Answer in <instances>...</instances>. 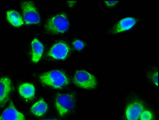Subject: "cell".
<instances>
[{
    "label": "cell",
    "instance_id": "1",
    "mask_svg": "<svg viewBox=\"0 0 159 120\" xmlns=\"http://www.w3.org/2000/svg\"><path fill=\"white\" fill-rule=\"evenodd\" d=\"M155 114L150 107L140 99L131 100L124 110V120H155Z\"/></svg>",
    "mask_w": 159,
    "mask_h": 120
},
{
    "label": "cell",
    "instance_id": "2",
    "mask_svg": "<svg viewBox=\"0 0 159 120\" xmlns=\"http://www.w3.org/2000/svg\"><path fill=\"white\" fill-rule=\"evenodd\" d=\"M39 80L43 84L54 89L62 88L69 83L67 75L60 70H51L43 73Z\"/></svg>",
    "mask_w": 159,
    "mask_h": 120
},
{
    "label": "cell",
    "instance_id": "3",
    "mask_svg": "<svg viewBox=\"0 0 159 120\" xmlns=\"http://www.w3.org/2000/svg\"><path fill=\"white\" fill-rule=\"evenodd\" d=\"M69 27V19L67 15L64 13H59L51 16L47 20L45 26L46 30L52 33H64Z\"/></svg>",
    "mask_w": 159,
    "mask_h": 120
},
{
    "label": "cell",
    "instance_id": "4",
    "mask_svg": "<svg viewBox=\"0 0 159 120\" xmlns=\"http://www.w3.org/2000/svg\"><path fill=\"white\" fill-rule=\"evenodd\" d=\"M54 105L60 116H65L73 111L75 97L71 93H60L55 98Z\"/></svg>",
    "mask_w": 159,
    "mask_h": 120
},
{
    "label": "cell",
    "instance_id": "5",
    "mask_svg": "<svg viewBox=\"0 0 159 120\" xmlns=\"http://www.w3.org/2000/svg\"><path fill=\"white\" fill-rule=\"evenodd\" d=\"M73 82L77 86L84 90H93L97 86L98 79L86 70H79L74 75Z\"/></svg>",
    "mask_w": 159,
    "mask_h": 120
},
{
    "label": "cell",
    "instance_id": "6",
    "mask_svg": "<svg viewBox=\"0 0 159 120\" xmlns=\"http://www.w3.org/2000/svg\"><path fill=\"white\" fill-rule=\"evenodd\" d=\"M23 19L26 25L38 24L41 22V16L37 7L32 1H23L22 2Z\"/></svg>",
    "mask_w": 159,
    "mask_h": 120
},
{
    "label": "cell",
    "instance_id": "7",
    "mask_svg": "<svg viewBox=\"0 0 159 120\" xmlns=\"http://www.w3.org/2000/svg\"><path fill=\"white\" fill-rule=\"evenodd\" d=\"M70 54V47L65 42H57L54 43L48 51V56L56 60H63Z\"/></svg>",
    "mask_w": 159,
    "mask_h": 120
},
{
    "label": "cell",
    "instance_id": "8",
    "mask_svg": "<svg viewBox=\"0 0 159 120\" xmlns=\"http://www.w3.org/2000/svg\"><path fill=\"white\" fill-rule=\"evenodd\" d=\"M0 120H26L24 114L15 107L13 103H10V105L7 107L1 114Z\"/></svg>",
    "mask_w": 159,
    "mask_h": 120
},
{
    "label": "cell",
    "instance_id": "9",
    "mask_svg": "<svg viewBox=\"0 0 159 120\" xmlns=\"http://www.w3.org/2000/svg\"><path fill=\"white\" fill-rule=\"evenodd\" d=\"M44 52L43 43L38 38H34L30 42V58L33 62L37 63L41 60Z\"/></svg>",
    "mask_w": 159,
    "mask_h": 120
},
{
    "label": "cell",
    "instance_id": "10",
    "mask_svg": "<svg viewBox=\"0 0 159 120\" xmlns=\"http://www.w3.org/2000/svg\"><path fill=\"white\" fill-rule=\"evenodd\" d=\"M137 24V19L132 16H126L120 19L113 29V32L118 34L121 32L127 31Z\"/></svg>",
    "mask_w": 159,
    "mask_h": 120
},
{
    "label": "cell",
    "instance_id": "11",
    "mask_svg": "<svg viewBox=\"0 0 159 120\" xmlns=\"http://www.w3.org/2000/svg\"><path fill=\"white\" fill-rule=\"evenodd\" d=\"M12 89L11 80L8 77L0 78V106L6 103Z\"/></svg>",
    "mask_w": 159,
    "mask_h": 120
},
{
    "label": "cell",
    "instance_id": "12",
    "mask_svg": "<svg viewBox=\"0 0 159 120\" xmlns=\"http://www.w3.org/2000/svg\"><path fill=\"white\" fill-rule=\"evenodd\" d=\"M19 93L22 97L26 100L32 99L35 95V87L30 83H23L19 86Z\"/></svg>",
    "mask_w": 159,
    "mask_h": 120
},
{
    "label": "cell",
    "instance_id": "13",
    "mask_svg": "<svg viewBox=\"0 0 159 120\" xmlns=\"http://www.w3.org/2000/svg\"><path fill=\"white\" fill-rule=\"evenodd\" d=\"M48 111V104L45 99H40L30 107V112L38 117L43 116Z\"/></svg>",
    "mask_w": 159,
    "mask_h": 120
},
{
    "label": "cell",
    "instance_id": "14",
    "mask_svg": "<svg viewBox=\"0 0 159 120\" xmlns=\"http://www.w3.org/2000/svg\"><path fill=\"white\" fill-rule=\"evenodd\" d=\"M7 18L9 23L15 26H22L24 25L23 16L15 10L11 9L7 12Z\"/></svg>",
    "mask_w": 159,
    "mask_h": 120
},
{
    "label": "cell",
    "instance_id": "15",
    "mask_svg": "<svg viewBox=\"0 0 159 120\" xmlns=\"http://www.w3.org/2000/svg\"><path fill=\"white\" fill-rule=\"evenodd\" d=\"M73 46L77 51H81V50H83V49L84 48L85 46H86V43H85V42H83V40L75 39V41L73 42Z\"/></svg>",
    "mask_w": 159,
    "mask_h": 120
},
{
    "label": "cell",
    "instance_id": "16",
    "mask_svg": "<svg viewBox=\"0 0 159 120\" xmlns=\"http://www.w3.org/2000/svg\"><path fill=\"white\" fill-rule=\"evenodd\" d=\"M151 80L156 87H158V72L156 70L151 75Z\"/></svg>",
    "mask_w": 159,
    "mask_h": 120
},
{
    "label": "cell",
    "instance_id": "17",
    "mask_svg": "<svg viewBox=\"0 0 159 120\" xmlns=\"http://www.w3.org/2000/svg\"><path fill=\"white\" fill-rule=\"evenodd\" d=\"M104 3L107 5V7H114L116 6L118 3V1H114V0H106L104 1Z\"/></svg>",
    "mask_w": 159,
    "mask_h": 120
},
{
    "label": "cell",
    "instance_id": "18",
    "mask_svg": "<svg viewBox=\"0 0 159 120\" xmlns=\"http://www.w3.org/2000/svg\"><path fill=\"white\" fill-rule=\"evenodd\" d=\"M44 120H56V119H44Z\"/></svg>",
    "mask_w": 159,
    "mask_h": 120
}]
</instances>
